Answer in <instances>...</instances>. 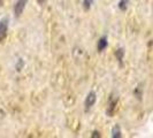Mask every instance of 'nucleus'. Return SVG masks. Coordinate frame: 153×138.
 I'll use <instances>...</instances> for the list:
<instances>
[{"label": "nucleus", "instance_id": "nucleus-1", "mask_svg": "<svg viewBox=\"0 0 153 138\" xmlns=\"http://www.w3.org/2000/svg\"><path fill=\"white\" fill-rule=\"evenodd\" d=\"M8 31V19L4 17L0 20V42H4L7 37Z\"/></svg>", "mask_w": 153, "mask_h": 138}, {"label": "nucleus", "instance_id": "nucleus-2", "mask_svg": "<svg viewBox=\"0 0 153 138\" xmlns=\"http://www.w3.org/2000/svg\"><path fill=\"white\" fill-rule=\"evenodd\" d=\"M27 1L28 0H17L15 4V7H14V14H15L16 17H20L21 14L23 13L24 8H25V5H27Z\"/></svg>", "mask_w": 153, "mask_h": 138}, {"label": "nucleus", "instance_id": "nucleus-3", "mask_svg": "<svg viewBox=\"0 0 153 138\" xmlns=\"http://www.w3.org/2000/svg\"><path fill=\"white\" fill-rule=\"evenodd\" d=\"M96 100H97L96 93H94L93 91H91L89 94H88L86 99H85V109H86V111H89V109H90V108L96 104Z\"/></svg>", "mask_w": 153, "mask_h": 138}, {"label": "nucleus", "instance_id": "nucleus-4", "mask_svg": "<svg viewBox=\"0 0 153 138\" xmlns=\"http://www.w3.org/2000/svg\"><path fill=\"white\" fill-rule=\"evenodd\" d=\"M108 45V42H107V38L106 37H102V38L99 39V42H98V51L101 52V51H104Z\"/></svg>", "mask_w": 153, "mask_h": 138}, {"label": "nucleus", "instance_id": "nucleus-5", "mask_svg": "<svg viewBox=\"0 0 153 138\" xmlns=\"http://www.w3.org/2000/svg\"><path fill=\"white\" fill-rule=\"evenodd\" d=\"M112 137L113 138L121 137V130H120L119 125H115L114 128H113V130H112Z\"/></svg>", "mask_w": 153, "mask_h": 138}, {"label": "nucleus", "instance_id": "nucleus-6", "mask_svg": "<svg viewBox=\"0 0 153 138\" xmlns=\"http://www.w3.org/2000/svg\"><path fill=\"white\" fill-rule=\"evenodd\" d=\"M128 4H129V0H120L119 2V8L121 10H126L127 7H128Z\"/></svg>", "mask_w": 153, "mask_h": 138}, {"label": "nucleus", "instance_id": "nucleus-7", "mask_svg": "<svg viewBox=\"0 0 153 138\" xmlns=\"http://www.w3.org/2000/svg\"><path fill=\"white\" fill-rule=\"evenodd\" d=\"M123 54H124V52H123L122 48H120V50H117V52H116V58H117V60L121 62L123 59Z\"/></svg>", "mask_w": 153, "mask_h": 138}, {"label": "nucleus", "instance_id": "nucleus-8", "mask_svg": "<svg viewBox=\"0 0 153 138\" xmlns=\"http://www.w3.org/2000/svg\"><path fill=\"white\" fill-rule=\"evenodd\" d=\"M92 1H93V0H84V1H83V5H84V8L86 9V10L91 7Z\"/></svg>", "mask_w": 153, "mask_h": 138}, {"label": "nucleus", "instance_id": "nucleus-9", "mask_svg": "<svg viewBox=\"0 0 153 138\" xmlns=\"http://www.w3.org/2000/svg\"><path fill=\"white\" fill-rule=\"evenodd\" d=\"M92 137H100L99 132H97V131H94V132H93V135H92Z\"/></svg>", "mask_w": 153, "mask_h": 138}, {"label": "nucleus", "instance_id": "nucleus-10", "mask_svg": "<svg viewBox=\"0 0 153 138\" xmlns=\"http://www.w3.org/2000/svg\"><path fill=\"white\" fill-rule=\"evenodd\" d=\"M45 1H46V0H37V2H38L39 5H43Z\"/></svg>", "mask_w": 153, "mask_h": 138}, {"label": "nucleus", "instance_id": "nucleus-11", "mask_svg": "<svg viewBox=\"0 0 153 138\" xmlns=\"http://www.w3.org/2000/svg\"><path fill=\"white\" fill-rule=\"evenodd\" d=\"M1 1H2V0H0V4H1Z\"/></svg>", "mask_w": 153, "mask_h": 138}]
</instances>
